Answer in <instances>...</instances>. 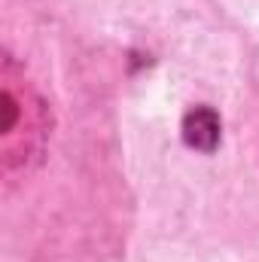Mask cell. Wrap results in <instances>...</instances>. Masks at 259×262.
Segmentation results:
<instances>
[{"instance_id": "6da1fadb", "label": "cell", "mask_w": 259, "mask_h": 262, "mask_svg": "<svg viewBox=\"0 0 259 262\" xmlns=\"http://www.w3.org/2000/svg\"><path fill=\"white\" fill-rule=\"evenodd\" d=\"M183 140L189 146H195V149H201V152H210L217 146V140H220V119H217V113L207 110V107L192 110L186 116V122H183Z\"/></svg>"}]
</instances>
